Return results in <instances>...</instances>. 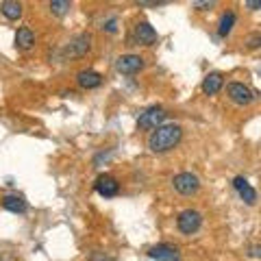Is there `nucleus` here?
<instances>
[{"label": "nucleus", "instance_id": "dca6fc26", "mask_svg": "<svg viewBox=\"0 0 261 261\" xmlns=\"http://www.w3.org/2000/svg\"><path fill=\"white\" fill-rule=\"evenodd\" d=\"M233 27H235V13H233V11H228V13H224V15H222V20H220L218 33H220L222 37H226L228 33L233 31Z\"/></svg>", "mask_w": 261, "mask_h": 261}, {"label": "nucleus", "instance_id": "a211bd4d", "mask_svg": "<svg viewBox=\"0 0 261 261\" xmlns=\"http://www.w3.org/2000/svg\"><path fill=\"white\" fill-rule=\"evenodd\" d=\"M68 9H70L68 0H53V3H50V11L55 15H65V13H68Z\"/></svg>", "mask_w": 261, "mask_h": 261}, {"label": "nucleus", "instance_id": "4be33fe9", "mask_svg": "<svg viewBox=\"0 0 261 261\" xmlns=\"http://www.w3.org/2000/svg\"><path fill=\"white\" fill-rule=\"evenodd\" d=\"M92 261H113V259H109V257H105L102 252H96V255H92Z\"/></svg>", "mask_w": 261, "mask_h": 261}, {"label": "nucleus", "instance_id": "6e6552de", "mask_svg": "<svg viewBox=\"0 0 261 261\" xmlns=\"http://www.w3.org/2000/svg\"><path fill=\"white\" fill-rule=\"evenodd\" d=\"M94 187H96L98 194L105 196V198H111V196H116V194L120 192V183H118L111 174H100V176L96 178Z\"/></svg>", "mask_w": 261, "mask_h": 261}, {"label": "nucleus", "instance_id": "b1692460", "mask_svg": "<svg viewBox=\"0 0 261 261\" xmlns=\"http://www.w3.org/2000/svg\"><path fill=\"white\" fill-rule=\"evenodd\" d=\"M246 7H250V9L255 11V9H259V7H261V3H255V0H250V3H246Z\"/></svg>", "mask_w": 261, "mask_h": 261}, {"label": "nucleus", "instance_id": "1a4fd4ad", "mask_svg": "<svg viewBox=\"0 0 261 261\" xmlns=\"http://www.w3.org/2000/svg\"><path fill=\"white\" fill-rule=\"evenodd\" d=\"M89 42H92V37L83 33V35H79L76 39H72V42L65 46V55L68 57H83L87 50H89Z\"/></svg>", "mask_w": 261, "mask_h": 261}, {"label": "nucleus", "instance_id": "423d86ee", "mask_svg": "<svg viewBox=\"0 0 261 261\" xmlns=\"http://www.w3.org/2000/svg\"><path fill=\"white\" fill-rule=\"evenodd\" d=\"M144 68V59L140 55H122L116 61V70L120 74H135Z\"/></svg>", "mask_w": 261, "mask_h": 261}, {"label": "nucleus", "instance_id": "ddd939ff", "mask_svg": "<svg viewBox=\"0 0 261 261\" xmlns=\"http://www.w3.org/2000/svg\"><path fill=\"white\" fill-rule=\"evenodd\" d=\"M33 44H35V35H33V31L29 27L18 29V33H15V48H20V50H29Z\"/></svg>", "mask_w": 261, "mask_h": 261}, {"label": "nucleus", "instance_id": "f03ea898", "mask_svg": "<svg viewBox=\"0 0 261 261\" xmlns=\"http://www.w3.org/2000/svg\"><path fill=\"white\" fill-rule=\"evenodd\" d=\"M176 224H178V231H181V233L192 235V233H196L200 228L202 216L198 214V211H194V209H185V211H181V216H178Z\"/></svg>", "mask_w": 261, "mask_h": 261}, {"label": "nucleus", "instance_id": "39448f33", "mask_svg": "<svg viewBox=\"0 0 261 261\" xmlns=\"http://www.w3.org/2000/svg\"><path fill=\"white\" fill-rule=\"evenodd\" d=\"M228 98L235 102V105H250L252 100H255V94H252V89L248 85H244V83H231L228 85Z\"/></svg>", "mask_w": 261, "mask_h": 261}, {"label": "nucleus", "instance_id": "7ed1b4c3", "mask_svg": "<svg viewBox=\"0 0 261 261\" xmlns=\"http://www.w3.org/2000/svg\"><path fill=\"white\" fill-rule=\"evenodd\" d=\"M166 120V111L161 107H150L146 109L144 113H140V118H137V126L144 128V130H154L157 126H161V122Z\"/></svg>", "mask_w": 261, "mask_h": 261}, {"label": "nucleus", "instance_id": "412c9836", "mask_svg": "<svg viewBox=\"0 0 261 261\" xmlns=\"http://www.w3.org/2000/svg\"><path fill=\"white\" fill-rule=\"evenodd\" d=\"M259 42H261V37H259V35H252V37L248 39V46H250V48H257Z\"/></svg>", "mask_w": 261, "mask_h": 261}, {"label": "nucleus", "instance_id": "aec40b11", "mask_svg": "<svg viewBox=\"0 0 261 261\" xmlns=\"http://www.w3.org/2000/svg\"><path fill=\"white\" fill-rule=\"evenodd\" d=\"M105 31H107V33H116L118 31V20H109L107 24H105V27H102Z\"/></svg>", "mask_w": 261, "mask_h": 261}, {"label": "nucleus", "instance_id": "0eeeda50", "mask_svg": "<svg viewBox=\"0 0 261 261\" xmlns=\"http://www.w3.org/2000/svg\"><path fill=\"white\" fill-rule=\"evenodd\" d=\"M148 257L154 261H178L181 259V252L176 246H170V244H157L148 250Z\"/></svg>", "mask_w": 261, "mask_h": 261}, {"label": "nucleus", "instance_id": "9d476101", "mask_svg": "<svg viewBox=\"0 0 261 261\" xmlns=\"http://www.w3.org/2000/svg\"><path fill=\"white\" fill-rule=\"evenodd\" d=\"M135 37H137V42H140V44L152 46L154 42H157V31H154L148 22H140L135 27Z\"/></svg>", "mask_w": 261, "mask_h": 261}, {"label": "nucleus", "instance_id": "6ab92c4d", "mask_svg": "<svg viewBox=\"0 0 261 261\" xmlns=\"http://www.w3.org/2000/svg\"><path fill=\"white\" fill-rule=\"evenodd\" d=\"M244 185H248V181H246V178H244V176H235V181H233V187H235V190L240 192Z\"/></svg>", "mask_w": 261, "mask_h": 261}, {"label": "nucleus", "instance_id": "9b49d317", "mask_svg": "<svg viewBox=\"0 0 261 261\" xmlns=\"http://www.w3.org/2000/svg\"><path fill=\"white\" fill-rule=\"evenodd\" d=\"M76 81H79V85L83 89H94V87H100L102 76L98 74V72H94V70H81L76 74Z\"/></svg>", "mask_w": 261, "mask_h": 261}, {"label": "nucleus", "instance_id": "f3484780", "mask_svg": "<svg viewBox=\"0 0 261 261\" xmlns=\"http://www.w3.org/2000/svg\"><path fill=\"white\" fill-rule=\"evenodd\" d=\"M240 196H242V200L246 202V205H255V202H257V192L252 190L250 185H244L240 190Z\"/></svg>", "mask_w": 261, "mask_h": 261}, {"label": "nucleus", "instance_id": "4468645a", "mask_svg": "<svg viewBox=\"0 0 261 261\" xmlns=\"http://www.w3.org/2000/svg\"><path fill=\"white\" fill-rule=\"evenodd\" d=\"M3 207L7 211H13V214H24V211H27V202H24L22 196H5Z\"/></svg>", "mask_w": 261, "mask_h": 261}, {"label": "nucleus", "instance_id": "5701e85b", "mask_svg": "<svg viewBox=\"0 0 261 261\" xmlns=\"http://www.w3.org/2000/svg\"><path fill=\"white\" fill-rule=\"evenodd\" d=\"M216 3H194V7H198V9H207V7H214Z\"/></svg>", "mask_w": 261, "mask_h": 261}, {"label": "nucleus", "instance_id": "2eb2a0df", "mask_svg": "<svg viewBox=\"0 0 261 261\" xmlns=\"http://www.w3.org/2000/svg\"><path fill=\"white\" fill-rule=\"evenodd\" d=\"M0 11L5 13V18L18 20L20 15H22V5L20 3H13V0H5V3L0 5Z\"/></svg>", "mask_w": 261, "mask_h": 261}, {"label": "nucleus", "instance_id": "f257e3e1", "mask_svg": "<svg viewBox=\"0 0 261 261\" xmlns=\"http://www.w3.org/2000/svg\"><path fill=\"white\" fill-rule=\"evenodd\" d=\"M183 128L178 124H161L150 133L148 137V148L152 152H168L181 142Z\"/></svg>", "mask_w": 261, "mask_h": 261}, {"label": "nucleus", "instance_id": "20e7f679", "mask_svg": "<svg viewBox=\"0 0 261 261\" xmlns=\"http://www.w3.org/2000/svg\"><path fill=\"white\" fill-rule=\"evenodd\" d=\"M174 190L178 194H183V196H192L198 192V187H200V181H198V176L192 174V172H181V174H176L174 176Z\"/></svg>", "mask_w": 261, "mask_h": 261}, {"label": "nucleus", "instance_id": "f8f14e48", "mask_svg": "<svg viewBox=\"0 0 261 261\" xmlns=\"http://www.w3.org/2000/svg\"><path fill=\"white\" fill-rule=\"evenodd\" d=\"M222 85H224L222 74H220V72H211V74H207L205 81H202V92L207 96H214L222 89Z\"/></svg>", "mask_w": 261, "mask_h": 261}]
</instances>
